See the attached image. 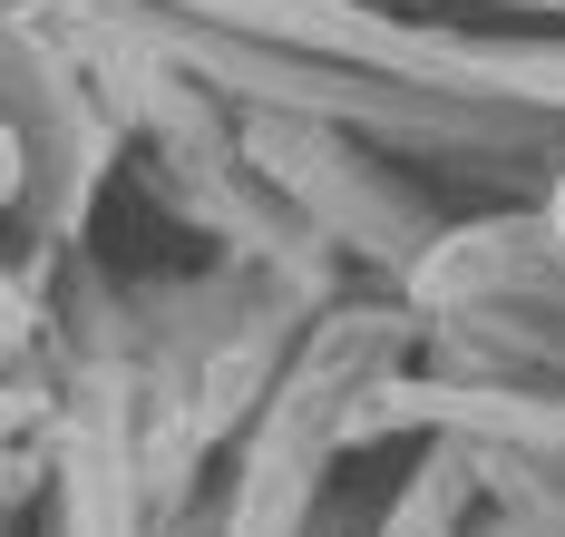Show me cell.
I'll list each match as a JSON object with an SVG mask.
<instances>
[{
    "label": "cell",
    "mask_w": 565,
    "mask_h": 537,
    "mask_svg": "<svg viewBox=\"0 0 565 537\" xmlns=\"http://www.w3.org/2000/svg\"><path fill=\"white\" fill-rule=\"evenodd\" d=\"M10 186H20V147L0 137V196H10Z\"/></svg>",
    "instance_id": "cell-1"
}]
</instances>
